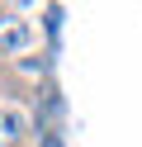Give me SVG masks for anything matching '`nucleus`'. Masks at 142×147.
Segmentation results:
<instances>
[{
    "instance_id": "3",
    "label": "nucleus",
    "mask_w": 142,
    "mask_h": 147,
    "mask_svg": "<svg viewBox=\"0 0 142 147\" xmlns=\"http://www.w3.org/2000/svg\"><path fill=\"white\" fill-rule=\"evenodd\" d=\"M33 147H66V138L57 133V128H43V133H38V142Z\"/></svg>"
},
{
    "instance_id": "2",
    "label": "nucleus",
    "mask_w": 142,
    "mask_h": 147,
    "mask_svg": "<svg viewBox=\"0 0 142 147\" xmlns=\"http://www.w3.org/2000/svg\"><path fill=\"white\" fill-rule=\"evenodd\" d=\"M38 142V119L14 100H0V147H28Z\"/></svg>"
},
{
    "instance_id": "1",
    "label": "nucleus",
    "mask_w": 142,
    "mask_h": 147,
    "mask_svg": "<svg viewBox=\"0 0 142 147\" xmlns=\"http://www.w3.org/2000/svg\"><path fill=\"white\" fill-rule=\"evenodd\" d=\"M28 52H38V29L19 10H0V57L19 62V57H28Z\"/></svg>"
}]
</instances>
